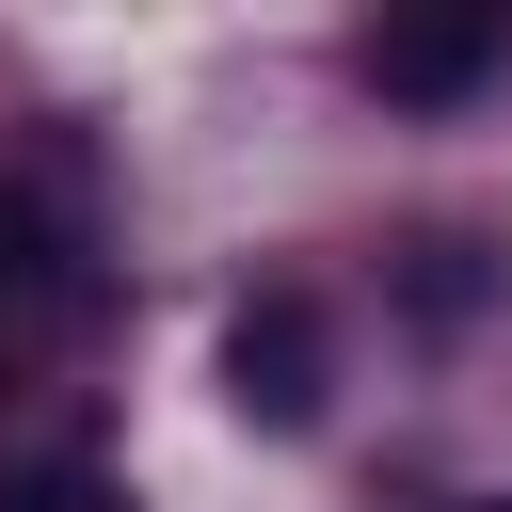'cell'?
I'll return each mask as SVG.
<instances>
[{
    "label": "cell",
    "instance_id": "cell-4",
    "mask_svg": "<svg viewBox=\"0 0 512 512\" xmlns=\"http://www.w3.org/2000/svg\"><path fill=\"white\" fill-rule=\"evenodd\" d=\"M0 512H128L80 448H32V464H0Z\"/></svg>",
    "mask_w": 512,
    "mask_h": 512
},
{
    "label": "cell",
    "instance_id": "cell-1",
    "mask_svg": "<svg viewBox=\"0 0 512 512\" xmlns=\"http://www.w3.org/2000/svg\"><path fill=\"white\" fill-rule=\"evenodd\" d=\"M320 384H336L320 288H256V304L224 320V400H240L256 432H304V416H320Z\"/></svg>",
    "mask_w": 512,
    "mask_h": 512
},
{
    "label": "cell",
    "instance_id": "cell-2",
    "mask_svg": "<svg viewBox=\"0 0 512 512\" xmlns=\"http://www.w3.org/2000/svg\"><path fill=\"white\" fill-rule=\"evenodd\" d=\"M496 64H512V16H496V0H448V16H384V32H368V80H384L400 112H448V96H480Z\"/></svg>",
    "mask_w": 512,
    "mask_h": 512
},
{
    "label": "cell",
    "instance_id": "cell-3",
    "mask_svg": "<svg viewBox=\"0 0 512 512\" xmlns=\"http://www.w3.org/2000/svg\"><path fill=\"white\" fill-rule=\"evenodd\" d=\"M496 288H512V256H496L480 224H416V240H400V320H432V336H464V320H480Z\"/></svg>",
    "mask_w": 512,
    "mask_h": 512
},
{
    "label": "cell",
    "instance_id": "cell-5",
    "mask_svg": "<svg viewBox=\"0 0 512 512\" xmlns=\"http://www.w3.org/2000/svg\"><path fill=\"white\" fill-rule=\"evenodd\" d=\"M48 256H64V240H48V208H32V192H0V304H32V288H48Z\"/></svg>",
    "mask_w": 512,
    "mask_h": 512
}]
</instances>
